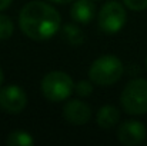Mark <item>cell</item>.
<instances>
[{
    "instance_id": "6da1fadb",
    "label": "cell",
    "mask_w": 147,
    "mask_h": 146,
    "mask_svg": "<svg viewBox=\"0 0 147 146\" xmlns=\"http://www.w3.org/2000/svg\"><path fill=\"white\" fill-rule=\"evenodd\" d=\"M60 13L47 3L40 0L29 1L19 14L22 32L33 40H47L53 37L60 27Z\"/></svg>"
},
{
    "instance_id": "7a4b0ae2",
    "label": "cell",
    "mask_w": 147,
    "mask_h": 146,
    "mask_svg": "<svg viewBox=\"0 0 147 146\" xmlns=\"http://www.w3.org/2000/svg\"><path fill=\"white\" fill-rule=\"evenodd\" d=\"M123 72L124 66L119 57L113 54H104L92 63L89 69V77L96 85L110 86L120 80Z\"/></svg>"
},
{
    "instance_id": "3957f363",
    "label": "cell",
    "mask_w": 147,
    "mask_h": 146,
    "mask_svg": "<svg viewBox=\"0 0 147 146\" xmlns=\"http://www.w3.org/2000/svg\"><path fill=\"white\" fill-rule=\"evenodd\" d=\"M74 90L73 79L64 72H50L42 80V93L50 102H63Z\"/></svg>"
},
{
    "instance_id": "277c9868",
    "label": "cell",
    "mask_w": 147,
    "mask_h": 146,
    "mask_svg": "<svg viewBox=\"0 0 147 146\" xmlns=\"http://www.w3.org/2000/svg\"><path fill=\"white\" fill-rule=\"evenodd\" d=\"M120 102L123 109L130 115L147 113V80L133 79L121 92Z\"/></svg>"
},
{
    "instance_id": "5b68a950",
    "label": "cell",
    "mask_w": 147,
    "mask_h": 146,
    "mask_svg": "<svg viewBox=\"0 0 147 146\" xmlns=\"http://www.w3.org/2000/svg\"><path fill=\"white\" fill-rule=\"evenodd\" d=\"M97 22L98 27L103 33H106V35L119 33L127 22V13H126L124 6L116 0L107 1L100 9Z\"/></svg>"
},
{
    "instance_id": "8992f818",
    "label": "cell",
    "mask_w": 147,
    "mask_h": 146,
    "mask_svg": "<svg viewBox=\"0 0 147 146\" xmlns=\"http://www.w3.org/2000/svg\"><path fill=\"white\" fill-rule=\"evenodd\" d=\"M27 105L26 92L16 85L6 86L0 90V106L7 113H20Z\"/></svg>"
},
{
    "instance_id": "52a82bcc",
    "label": "cell",
    "mask_w": 147,
    "mask_h": 146,
    "mask_svg": "<svg viewBox=\"0 0 147 146\" xmlns=\"http://www.w3.org/2000/svg\"><path fill=\"white\" fill-rule=\"evenodd\" d=\"M119 141L126 146H134L146 139V128L139 120H127L119 126Z\"/></svg>"
},
{
    "instance_id": "ba28073f",
    "label": "cell",
    "mask_w": 147,
    "mask_h": 146,
    "mask_svg": "<svg viewBox=\"0 0 147 146\" xmlns=\"http://www.w3.org/2000/svg\"><path fill=\"white\" fill-rule=\"evenodd\" d=\"M63 116L64 119L76 126L86 125L90 117H92V109L89 107L87 103L79 100V99H71L69 100L64 107H63Z\"/></svg>"
},
{
    "instance_id": "9c48e42d",
    "label": "cell",
    "mask_w": 147,
    "mask_h": 146,
    "mask_svg": "<svg viewBox=\"0 0 147 146\" xmlns=\"http://www.w3.org/2000/svg\"><path fill=\"white\" fill-rule=\"evenodd\" d=\"M94 9L93 0H76L70 9V16L74 22L87 24L94 17Z\"/></svg>"
},
{
    "instance_id": "30bf717a",
    "label": "cell",
    "mask_w": 147,
    "mask_h": 146,
    "mask_svg": "<svg viewBox=\"0 0 147 146\" xmlns=\"http://www.w3.org/2000/svg\"><path fill=\"white\" fill-rule=\"evenodd\" d=\"M120 119V112L117 107L111 106V105H106V106H101L97 112V116H96V120H97V125L101 129H111L117 125Z\"/></svg>"
},
{
    "instance_id": "8fae6325",
    "label": "cell",
    "mask_w": 147,
    "mask_h": 146,
    "mask_svg": "<svg viewBox=\"0 0 147 146\" xmlns=\"http://www.w3.org/2000/svg\"><path fill=\"white\" fill-rule=\"evenodd\" d=\"M7 145L10 146H32L34 143V139L30 133L24 130H14L7 136Z\"/></svg>"
},
{
    "instance_id": "7c38bea8",
    "label": "cell",
    "mask_w": 147,
    "mask_h": 146,
    "mask_svg": "<svg viewBox=\"0 0 147 146\" xmlns=\"http://www.w3.org/2000/svg\"><path fill=\"white\" fill-rule=\"evenodd\" d=\"M61 36H63V39L69 45H74L76 46V45H80L83 42V33L74 24H66V26H63Z\"/></svg>"
},
{
    "instance_id": "4fadbf2b",
    "label": "cell",
    "mask_w": 147,
    "mask_h": 146,
    "mask_svg": "<svg viewBox=\"0 0 147 146\" xmlns=\"http://www.w3.org/2000/svg\"><path fill=\"white\" fill-rule=\"evenodd\" d=\"M14 26L13 22L9 16L6 14H0V40H6L13 35Z\"/></svg>"
},
{
    "instance_id": "5bb4252c",
    "label": "cell",
    "mask_w": 147,
    "mask_h": 146,
    "mask_svg": "<svg viewBox=\"0 0 147 146\" xmlns=\"http://www.w3.org/2000/svg\"><path fill=\"white\" fill-rule=\"evenodd\" d=\"M74 92L82 97L90 96L93 92V85L89 80H80L77 85H74Z\"/></svg>"
},
{
    "instance_id": "9a60e30c",
    "label": "cell",
    "mask_w": 147,
    "mask_h": 146,
    "mask_svg": "<svg viewBox=\"0 0 147 146\" xmlns=\"http://www.w3.org/2000/svg\"><path fill=\"white\" fill-rule=\"evenodd\" d=\"M123 3L134 12H142L147 9V0H123Z\"/></svg>"
},
{
    "instance_id": "2e32d148",
    "label": "cell",
    "mask_w": 147,
    "mask_h": 146,
    "mask_svg": "<svg viewBox=\"0 0 147 146\" xmlns=\"http://www.w3.org/2000/svg\"><path fill=\"white\" fill-rule=\"evenodd\" d=\"M11 1H13V0H0V12L4 10V9H7V7L11 4Z\"/></svg>"
},
{
    "instance_id": "e0dca14e",
    "label": "cell",
    "mask_w": 147,
    "mask_h": 146,
    "mask_svg": "<svg viewBox=\"0 0 147 146\" xmlns=\"http://www.w3.org/2000/svg\"><path fill=\"white\" fill-rule=\"evenodd\" d=\"M50 1H54V3H60V4H66V3H70L73 0H50Z\"/></svg>"
},
{
    "instance_id": "ac0fdd59",
    "label": "cell",
    "mask_w": 147,
    "mask_h": 146,
    "mask_svg": "<svg viewBox=\"0 0 147 146\" xmlns=\"http://www.w3.org/2000/svg\"><path fill=\"white\" fill-rule=\"evenodd\" d=\"M1 82H3V70L0 67V85H1Z\"/></svg>"
},
{
    "instance_id": "d6986e66",
    "label": "cell",
    "mask_w": 147,
    "mask_h": 146,
    "mask_svg": "<svg viewBox=\"0 0 147 146\" xmlns=\"http://www.w3.org/2000/svg\"><path fill=\"white\" fill-rule=\"evenodd\" d=\"M146 69H147V57H146Z\"/></svg>"
},
{
    "instance_id": "ffe728a7",
    "label": "cell",
    "mask_w": 147,
    "mask_h": 146,
    "mask_svg": "<svg viewBox=\"0 0 147 146\" xmlns=\"http://www.w3.org/2000/svg\"><path fill=\"white\" fill-rule=\"evenodd\" d=\"M93 1H97V0H93Z\"/></svg>"
}]
</instances>
